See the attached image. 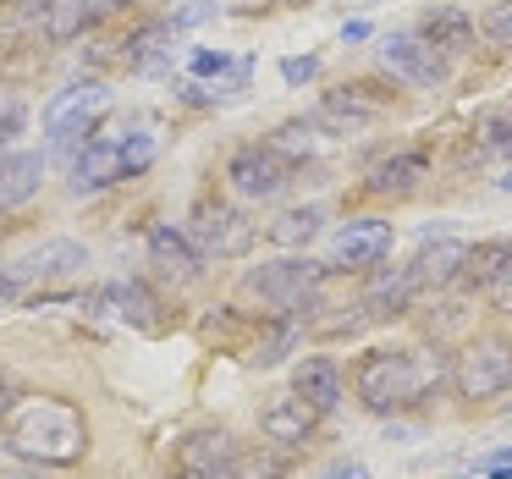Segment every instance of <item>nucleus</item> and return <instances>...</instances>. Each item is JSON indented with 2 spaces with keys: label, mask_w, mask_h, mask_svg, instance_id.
<instances>
[{
  "label": "nucleus",
  "mask_w": 512,
  "mask_h": 479,
  "mask_svg": "<svg viewBox=\"0 0 512 479\" xmlns=\"http://www.w3.org/2000/svg\"><path fill=\"white\" fill-rule=\"evenodd\" d=\"M100 17V6L94 0H45V34L56 39H72V34H83V28Z\"/></svg>",
  "instance_id": "nucleus-26"
},
{
  "label": "nucleus",
  "mask_w": 512,
  "mask_h": 479,
  "mask_svg": "<svg viewBox=\"0 0 512 479\" xmlns=\"http://www.w3.org/2000/svg\"><path fill=\"white\" fill-rule=\"evenodd\" d=\"M386 111V94H369V83H347V89H331L320 105V122H336L347 133V127H364L375 122V116Z\"/></svg>",
  "instance_id": "nucleus-18"
},
{
  "label": "nucleus",
  "mask_w": 512,
  "mask_h": 479,
  "mask_svg": "<svg viewBox=\"0 0 512 479\" xmlns=\"http://www.w3.org/2000/svg\"><path fill=\"white\" fill-rule=\"evenodd\" d=\"M298 342H303V314H270V325L259 331V342H254V364L276 369Z\"/></svg>",
  "instance_id": "nucleus-24"
},
{
  "label": "nucleus",
  "mask_w": 512,
  "mask_h": 479,
  "mask_svg": "<svg viewBox=\"0 0 512 479\" xmlns=\"http://www.w3.org/2000/svg\"><path fill=\"white\" fill-rule=\"evenodd\" d=\"M259 430H265V441H270V446L292 452V446H303L314 430H320V413H314L309 402L298 397V391H287V397H276L265 413H259Z\"/></svg>",
  "instance_id": "nucleus-14"
},
{
  "label": "nucleus",
  "mask_w": 512,
  "mask_h": 479,
  "mask_svg": "<svg viewBox=\"0 0 512 479\" xmlns=\"http://www.w3.org/2000/svg\"><path fill=\"white\" fill-rule=\"evenodd\" d=\"M17 133H28V105L17 94H0V149L12 144Z\"/></svg>",
  "instance_id": "nucleus-30"
},
{
  "label": "nucleus",
  "mask_w": 512,
  "mask_h": 479,
  "mask_svg": "<svg viewBox=\"0 0 512 479\" xmlns=\"http://www.w3.org/2000/svg\"><path fill=\"white\" fill-rule=\"evenodd\" d=\"M17 298H23V287H17V281L6 276V265H0V309H12Z\"/></svg>",
  "instance_id": "nucleus-38"
},
{
  "label": "nucleus",
  "mask_w": 512,
  "mask_h": 479,
  "mask_svg": "<svg viewBox=\"0 0 512 479\" xmlns=\"http://www.w3.org/2000/svg\"><path fill=\"white\" fill-rule=\"evenodd\" d=\"M452 386L468 402H490L512 386V342H468L452 364Z\"/></svg>",
  "instance_id": "nucleus-8"
},
{
  "label": "nucleus",
  "mask_w": 512,
  "mask_h": 479,
  "mask_svg": "<svg viewBox=\"0 0 512 479\" xmlns=\"http://www.w3.org/2000/svg\"><path fill=\"white\" fill-rule=\"evenodd\" d=\"M424 171H430V160L424 155H386V160H375V166H369V182L364 188L375 193V199H397V193H413L419 188V177Z\"/></svg>",
  "instance_id": "nucleus-21"
},
{
  "label": "nucleus",
  "mask_w": 512,
  "mask_h": 479,
  "mask_svg": "<svg viewBox=\"0 0 512 479\" xmlns=\"http://www.w3.org/2000/svg\"><path fill=\"white\" fill-rule=\"evenodd\" d=\"M12 408H17V386H12V375L0 369V419H12Z\"/></svg>",
  "instance_id": "nucleus-36"
},
{
  "label": "nucleus",
  "mask_w": 512,
  "mask_h": 479,
  "mask_svg": "<svg viewBox=\"0 0 512 479\" xmlns=\"http://www.w3.org/2000/svg\"><path fill=\"white\" fill-rule=\"evenodd\" d=\"M6 446H12L17 457H28V463L72 468V463H83V452H89V419L61 397H28V402L12 408Z\"/></svg>",
  "instance_id": "nucleus-1"
},
{
  "label": "nucleus",
  "mask_w": 512,
  "mask_h": 479,
  "mask_svg": "<svg viewBox=\"0 0 512 479\" xmlns=\"http://www.w3.org/2000/svg\"><path fill=\"white\" fill-rule=\"evenodd\" d=\"M479 474H485V479H512V446H507V452L479 457Z\"/></svg>",
  "instance_id": "nucleus-35"
},
{
  "label": "nucleus",
  "mask_w": 512,
  "mask_h": 479,
  "mask_svg": "<svg viewBox=\"0 0 512 479\" xmlns=\"http://www.w3.org/2000/svg\"><path fill=\"white\" fill-rule=\"evenodd\" d=\"M182 479H188V474H182Z\"/></svg>",
  "instance_id": "nucleus-41"
},
{
  "label": "nucleus",
  "mask_w": 512,
  "mask_h": 479,
  "mask_svg": "<svg viewBox=\"0 0 512 479\" xmlns=\"http://www.w3.org/2000/svg\"><path fill=\"white\" fill-rule=\"evenodd\" d=\"M292 391H298L303 402H309L314 413H336L342 408V397H347V380H342V369L331 364V358H303L298 364V375H292Z\"/></svg>",
  "instance_id": "nucleus-16"
},
{
  "label": "nucleus",
  "mask_w": 512,
  "mask_h": 479,
  "mask_svg": "<svg viewBox=\"0 0 512 479\" xmlns=\"http://www.w3.org/2000/svg\"><path fill=\"white\" fill-rule=\"evenodd\" d=\"M144 248H149V265H155L166 281H177V287H182V281H199V276H204V254L193 248V237L177 232L171 221H155V226H149Z\"/></svg>",
  "instance_id": "nucleus-13"
},
{
  "label": "nucleus",
  "mask_w": 512,
  "mask_h": 479,
  "mask_svg": "<svg viewBox=\"0 0 512 479\" xmlns=\"http://www.w3.org/2000/svg\"><path fill=\"white\" fill-rule=\"evenodd\" d=\"M100 298L111 303V309L122 314L127 325H138V331H166V303H160L155 292L144 287V281H122V287H105Z\"/></svg>",
  "instance_id": "nucleus-19"
},
{
  "label": "nucleus",
  "mask_w": 512,
  "mask_h": 479,
  "mask_svg": "<svg viewBox=\"0 0 512 479\" xmlns=\"http://www.w3.org/2000/svg\"><path fill=\"white\" fill-rule=\"evenodd\" d=\"M45 182V155L39 149H0V210L28 204Z\"/></svg>",
  "instance_id": "nucleus-15"
},
{
  "label": "nucleus",
  "mask_w": 512,
  "mask_h": 479,
  "mask_svg": "<svg viewBox=\"0 0 512 479\" xmlns=\"http://www.w3.org/2000/svg\"><path fill=\"white\" fill-rule=\"evenodd\" d=\"M226 182H232L237 199L270 204V199H281V193H287L292 160H281L270 144H243V149H232V160H226Z\"/></svg>",
  "instance_id": "nucleus-7"
},
{
  "label": "nucleus",
  "mask_w": 512,
  "mask_h": 479,
  "mask_svg": "<svg viewBox=\"0 0 512 479\" xmlns=\"http://www.w3.org/2000/svg\"><path fill=\"white\" fill-rule=\"evenodd\" d=\"M485 298H490V309H501V314H512V265L501 270L496 281L485 287Z\"/></svg>",
  "instance_id": "nucleus-34"
},
{
  "label": "nucleus",
  "mask_w": 512,
  "mask_h": 479,
  "mask_svg": "<svg viewBox=\"0 0 512 479\" xmlns=\"http://www.w3.org/2000/svg\"><path fill=\"white\" fill-rule=\"evenodd\" d=\"M479 149H512V111H490L479 116Z\"/></svg>",
  "instance_id": "nucleus-28"
},
{
  "label": "nucleus",
  "mask_w": 512,
  "mask_h": 479,
  "mask_svg": "<svg viewBox=\"0 0 512 479\" xmlns=\"http://www.w3.org/2000/svg\"><path fill=\"white\" fill-rule=\"evenodd\" d=\"M188 67L199 72V78H221V72H232V78H248V67H243V61L221 56V50H193V56H188Z\"/></svg>",
  "instance_id": "nucleus-29"
},
{
  "label": "nucleus",
  "mask_w": 512,
  "mask_h": 479,
  "mask_svg": "<svg viewBox=\"0 0 512 479\" xmlns=\"http://www.w3.org/2000/svg\"><path fill=\"white\" fill-rule=\"evenodd\" d=\"M111 105H116L111 83L78 78V83H67V89H56V94L45 100V111H39V127H45L50 144H72V138L94 133V127H100V116L111 111Z\"/></svg>",
  "instance_id": "nucleus-5"
},
{
  "label": "nucleus",
  "mask_w": 512,
  "mask_h": 479,
  "mask_svg": "<svg viewBox=\"0 0 512 479\" xmlns=\"http://www.w3.org/2000/svg\"><path fill=\"white\" fill-rule=\"evenodd\" d=\"M369 34H375V28H369L364 17H353V23H342V39H369Z\"/></svg>",
  "instance_id": "nucleus-39"
},
{
  "label": "nucleus",
  "mask_w": 512,
  "mask_h": 479,
  "mask_svg": "<svg viewBox=\"0 0 512 479\" xmlns=\"http://www.w3.org/2000/svg\"><path fill=\"white\" fill-rule=\"evenodd\" d=\"M320 226H325V210L320 204H298V210H281L276 221L265 226V237L276 248H309L314 237H320Z\"/></svg>",
  "instance_id": "nucleus-23"
},
{
  "label": "nucleus",
  "mask_w": 512,
  "mask_h": 479,
  "mask_svg": "<svg viewBox=\"0 0 512 479\" xmlns=\"http://www.w3.org/2000/svg\"><path fill=\"white\" fill-rule=\"evenodd\" d=\"M325 270L331 265H320V259H309V254H287V259H270V265H254L237 292H243L248 303H259L265 314H303V303L320 287Z\"/></svg>",
  "instance_id": "nucleus-3"
},
{
  "label": "nucleus",
  "mask_w": 512,
  "mask_h": 479,
  "mask_svg": "<svg viewBox=\"0 0 512 479\" xmlns=\"http://www.w3.org/2000/svg\"><path fill=\"white\" fill-rule=\"evenodd\" d=\"M501 193H512V171H507V177H501Z\"/></svg>",
  "instance_id": "nucleus-40"
},
{
  "label": "nucleus",
  "mask_w": 512,
  "mask_h": 479,
  "mask_svg": "<svg viewBox=\"0 0 512 479\" xmlns=\"http://www.w3.org/2000/svg\"><path fill=\"white\" fill-rule=\"evenodd\" d=\"M430 386H441V369H424L419 353L408 347H375L353 364V391L364 408L375 413H397L408 402H419Z\"/></svg>",
  "instance_id": "nucleus-2"
},
{
  "label": "nucleus",
  "mask_w": 512,
  "mask_h": 479,
  "mask_svg": "<svg viewBox=\"0 0 512 479\" xmlns=\"http://www.w3.org/2000/svg\"><path fill=\"white\" fill-rule=\"evenodd\" d=\"M419 39L435 45L441 56H468V45H474V23H468L457 6H430V12L419 17Z\"/></svg>",
  "instance_id": "nucleus-20"
},
{
  "label": "nucleus",
  "mask_w": 512,
  "mask_h": 479,
  "mask_svg": "<svg viewBox=\"0 0 512 479\" xmlns=\"http://www.w3.org/2000/svg\"><path fill=\"white\" fill-rule=\"evenodd\" d=\"M507 265H512V237H490V243L468 248V265H463V276H457V281H463V287H479V292H485Z\"/></svg>",
  "instance_id": "nucleus-25"
},
{
  "label": "nucleus",
  "mask_w": 512,
  "mask_h": 479,
  "mask_svg": "<svg viewBox=\"0 0 512 479\" xmlns=\"http://www.w3.org/2000/svg\"><path fill=\"white\" fill-rule=\"evenodd\" d=\"M325 479H369V468L364 463H331V468H325Z\"/></svg>",
  "instance_id": "nucleus-37"
},
{
  "label": "nucleus",
  "mask_w": 512,
  "mask_h": 479,
  "mask_svg": "<svg viewBox=\"0 0 512 479\" xmlns=\"http://www.w3.org/2000/svg\"><path fill=\"white\" fill-rule=\"evenodd\" d=\"M270 149H276L281 160H309V155H320V138H314V122H281L276 127V138H270Z\"/></svg>",
  "instance_id": "nucleus-27"
},
{
  "label": "nucleus",
  "mask_w": 512,
  "mask_h": 479,
  "mask_svg": "<svg viewBox=\"0 0 512 479\" xmlns=\"http://www.w3.org/2000/svg\"><path fill=\"white\" fill-rule=\"evenodd\" d=\"M83 265H89V248L83 243H72V237H45L39 248L17 254L12 265H6V276H12L17 287H50V281H72Z\"/></svg>",
  "instance_id": "nucleus-10"
},
{
  "label": "nucleus",
  "mask_w": 512,
  "mask_h": 479,
  "mask_svg": "<svg viewBox=\"0 0 512 479\" xmlns=\"http://www.w3.org/2000/svg\"><path fill=\"white\" fill-rule=\"evenodd\" d=\"M468 248L474 243H457V237H441V243H424L419 248V259H413V287H452L457 276H463V265H468Z\"/></svg>",
  "instance_id": "nucleus-17"
},
{
  "label": "nucleus",
  "mask_w": 512,
  "mask_h": 479,
  "mask_svg": "<svg viewBox=\"0 0 512 479\" xmlns=\"http://www.w3.org/2000/svg\"><path fill=\"white\" fill-rule=\"evenodd\" d=\"M314 72H320V61H314V56H292V61H281V78H287L292 89H303V83H309Z\"/></svg>",
  "instance_id": "nucleus-33"
},
{
  "label": "nucleus",
  "mask_w": 512,
  "mask_h": 479,
  "mask_svg": "<svg viewBox=\"0 0 512 479\" xmlns=\"http://www.w3.org/2000/svg\"><path fill=\"white\" fill-rule=\"evenodd\" d=\"M155 160V138L133 133V138H94L83 144V155L72 160V193H105L127 177H144Z\"/></svg>",
  "instance_id": "nucleus-4"
},
{
  "label": "nucleus",
  "mask_w": 512,
  "mask_h": 479,
  "mask_svg": "<svg viewBox=\"0 0 512 479\" xmlns=\"http://www.w3.org/2000/svg\"><path fill=\"white\" fill-rule=\"evenodd\" d=\"M413 292H419V287H413V270H408V265L380 270V276L364 287V314H369V320H386V314H408Z\"/></svg>",
  "instance_id": "nucleus-22"
},
{
  "label": "nucleus",
  "mask_w": 512,
  "mask_h": 479,
  "mask_svg": "<svg viewBox=\"0 0 512 479\" xmlns=\"http://www.w3.org/2000/svg\"><path fill=\"white\" fill-rule=\"evenodd\" d=\"M215 17V0H199V6H182L177 17H171V34H182V28H199Z\"/></svg>",
  "instance_id": "nucleus-32"
},
{
  "label": "nucleus",
  "mask_w": 512,
  "mask_h": 479,
  "mask_svg": "<svg viewBox=\"0 0 512 479\" xmlns=\"http://www.w3.org/2000/svg\"><path fill=\"white\" fill-rule=\"evenodd\" d=\"M188 237L204 259H243L254 248V221L226 199H199L188 215Z\"/></svg>",
  "instance_id": "nucleus-6"
},
{
  "label": "nucleus",
  "mask_w": 512,
  "mask_h": 479,
  "mask_svg": "<svg viewBox=\"0 0 512 479\" xmlns=\"http://www.w3.org/2000/svg\"><path fill=\"white\" fill-rule=\"evenodd\" d=\"M375 50H380V67L408 89H441L446 83V56L435 45H424L419 34H386Z\"/></svg>",
  "instance_id": "nucleus-9"
},
{
  "label": "nucleus",
  "mask_w": 512,
  "mask_h": 479,
  "mask_svg": "<svg viewBox=\"0 0 512 479\" xmlns=\"http://www.w3.org/2000/svg\"><path fill=\"white\" fill-rule=\"evenodd\" d=\"M479 34L496 39V45H512V0H501V6H490V12L479 17Z\"/></svg>",
  "instance_id": "nucleus-31"
},
{
  "label": "nucleus",
  "mask_w": 512,
  "mask_h": 479,
  "mask_svg": "<svg viewBox=\"0 0 512 479\" xmlns=\"http://www.w3.org/2000/svg\"><path fill=\"white\" fill-rule=\"evenodd\" d=\"M177 468L188 479H243V452L226 430H193L177 446Z\"/></svg>",
  "instance_id": "nucleus-11"
},
{
  "label": "nucleus",
  "mask_w": 512,
  "mask_h": 479,
  "mask_svg": "<svg viewBox=\"0 0 512 479\" xmlns=\"http://www.w3.org/2000/svg\"><path fill=\"white\" fill-rule=\"evenodd\" d=\"M386 254H391V221H375V215H358V221H347L331 237L336 270H375Z\"/></svg>",
  "instance_id": "nucleus-12"
}]
</instances>
